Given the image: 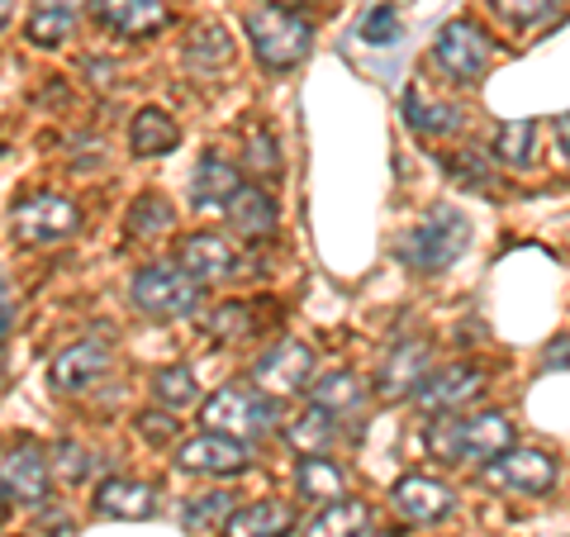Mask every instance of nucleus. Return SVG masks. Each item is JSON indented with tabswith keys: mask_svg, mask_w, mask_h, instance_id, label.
Masks as SVG:
<instances>
[{
	"mask_svg": "<svg viewBox=\"0 0 570 537\" xmlns=\"http://www.w3.org/2000/svg\"><path fill=\"white\" fill-rule=\"evenodd\" d=\"M513 442H519V433H513L509 414H499V409H480V414H461V419L456 414L428 419V452L448 461V467H456V461L485 467V461L504 457Z\"/></svg>",
	"mask_w": 570,
	"mask_h": 537,
	"instance_id": "obj_1",
	"label": "nucleus"
},
{
	"mask_svg": "<svg viewBox=\"0 0 570 537\" xmlns=\"http://www.w3.org/2000/svg\"><path fill=\"white\" fill-rule=\"evenodd\" d=\"M466 243H471V219L456 205H438L400 238V257L414 266V272L433 276V272H448V266L466 253Z\"/></svg>",
	"mask_w": 570,
	"mask_h": 537,
	"instance_id": "obj_2",
	"label": "nucleus"
},
{
	"mask_svg": "<svg viewBox=\"0 0 570 537\" xmlns=\"http://www.w3.org/2000/svg\"><path fill=\"white\" fill-rule=\"evenodd\" d=\"M247 43H253L257 62L266 71H291L309 58L314 48V25L305 14L285 10V6H257L247 14Z\"/></svg>",
	"mask_w": 570,
	"mask_h": 537,
	"instance_id": "obj_3",
	"label": "nucleus"
},
{
	"mask_svg": "<svg viewBox=\"0 0 570 537\" xmlns=\"http://www.w3.org/2000/svg\"><path fill=\"white\" fill-rule=\"evenodd\" d=\"M200 423L209 433L238 438V442H257L266 433H276V400L257 385H224L205 400Z\"/></svg>",
	"mask_w": 570,
	"mask_h": 537,
	"instance_id": "obj_4",
	"label": "nucleus"
},
{
	"mask_svg": "<svg viewBox=\"0 0 570 537\" xmlns=\"http://www.w3.org/2000/svg\"><path fill=\"white\" fill-rule=\"evenodd\" d=\"M129 295H134V310L148 314V319H190V314H200L205 285L195 281L190 272H181V266L153 262V266H142V272L134 276Z\"/></svg>",
	"mask_w": 570,
	"mask_h": 537,
	"instance_id": "obj_5",
	"label": "nucleus"
},
{
	"mask_svg": "<svg viewBox=\"0 0 570 537\" xmlns=\"http://www.w3.org/2000/svg\"><path fill=\"white\" fill-rule=\"evenodd\" d=\"M10 228H14V238L29 247H52V243H67L81 228V209H77V201H67L58 191H33L14 205Z\"/></svg>",
	"mask_w": 570,
	"mask_h": 537,
	"instance_id": "obj_6",
	"label": "nucleus"
},
{
	"mask_svg": "<svg viewBox=\"0 0 570 537\" xmlns=\"http://www.w3.org/2000/svg\"><path fill=\"white\" fill-rule=\"evenodd\" d=\"M480 480H485L494 495H547L557 486V457L513 442L504 457H494L480 467Z\"/></svg>",
	"mask_w": 570,
	"mask_h": 537,
	"instance_id": "obj_7",
	"label": "nucleus"
},
{
	"mask_svg": "<svg viewBox=\"0 0 570 537\" xmlns=\"http://www.w3.org/2000/svg\"><path fill=\"white\" fill-rule=\"evenodd\" d=\"M433 58L452 81H480L485 77V67H490V58H494V43L475 20H448L438 29Z\"/></svg>",
	"mask_w": 570,
	"mask_h": 537,
	"instance_id": "obj_8",
	"label": "nucleus"
},
{
	"mask_svg": "<svg viewBox=\"0 0 570 537\" xmlns=\"http://www.w3.org/2000/svg\"><path fill=\"white\" fill-rule=\"evenodd\" d=\"M253 385L266 390L272 400H291V396H305L314 385V352L305 343H295V338H285V343H272L257 367H253Z\"/></svg>",
	"mask_w": 570,
	"mask_h": 537,
	"instance_id": "obj_9",
	"label": "nucleus"
},
{
	"mask_svg": "<svg viewBox=\"0 0 570 537\" xmlns=\"http://www.w3.org/2000/svg\"><path fill=\"white\" fill-rule=\"evenodd\" d=\"M433 348L423 343V338H404V343H395L385 352V362L376 371V396L385 404H395V400H414L423 381L433 375Z\"/></svg>",
	"mask_w": 570,
	"mask_h": 537,
	"instance_id": "obj_10",
	"label": "nucleus"
},
{
	"mask_svg": "<svg viewBox=\"0 0 570 537\" xmlns=\"http://www.w3.org/2000/svg\"><path fill=\"white\" fill-rule=\"evenodd\" d=\"M253 467V457H247V442L238 438H224V433H195L176 447V471L186 476H238Z\"/></svg>",
	"mask_w": 570,
	"mask_h": 537,
	"instance_id": "obj_11",
	"label": "nucleus"
},
{
	"mask_svg": "<svg viewBox=\"0 0 570 537\" xmlns=\"http://www.w3.org/2000/svg\"><path fill=\"white\" fill-rule=\"evenodd\" d=\"M480 390H485V371L471 367V362H448V367H433V375L423 381L419 390V404L428 414H456V409H466Z\"/></svg>",
	"mask_w": 570,
	"mask_h": 537,
	"instance_id": "obj_12",
	"label": "nucleus"
},
{
	"mask_svg": "<svg viewBox=\"0 0 570 537\" xmlns=\"http://www.w3.org/2000/svg\"><path fill=\"white\" fill-rule=\"evenodd\" d=\"M0 480H6L10 499H20V505H43L48 486H52V467H48L43 447L33 438H20L6 457H0Z\"/></svg>",
	"mask_w": 570,
	"mask_h": 537,
	"instance_id": "obj_13",
	"label": "nucleus"
},
{
	"mask_svg": "<svg viewBox=\"0 0 570 537\" xmlns=\"http://www.w3.org/2000/svg\"><path fill=\"white\" fill-rule=\"evenodd\" d=\"M105 371H110V343H100V338H81V343H71V348H62L58 357H52L48 381H52L58 396H77V390L96 385Z\"/></svg>",
	"mask_w": 570,
	"mask_h": 537,
	"instance_id": "obj_14",
	"label": "nucleus"
},
{
	"mask_svg": "<svg viewBox=\"0 0 570 537\" xmlns=\"http://www.w3.org/2000/svg\"><path fill=\"white\" fill-rule=\"evenodd\" d=\"M390 505H395L400 518H409V524H442V518L456 509V495L448 480H438V476H404V480H395V490H390Z\"/></svg>",
	"mask_w": 570,
	"mask_h": 537,
	"instance_id": "obj_15",
	"label": "nucleus"
},
{
	"mask_svg": "<svg viewBox=\"0 0 570 537\" xmlns=\"http://www.w3.org/2000/svg\"><path fill=\"white\" fill-rule=\"evenodd\" d=\"M176 266L181 272H190L200 285H214V281H228V276H238V253L228 247L224 234H190L181 238V247H176Z\"/></svg>",
	"mask_w": 570,
	"mask_h": 537,
	"instance_id": "obj_16",
	"label": "nucleus"
},
{
	"mask_svg": "<svg viewBox=\"0 0 570 537\" xmlns=\"http://www.w3.org/2000/svg\"><path fill=\"white\" fill-rule=\"evenodd\" d=\"M91 509L100 518H124V524H142V518L157 514V495L148 480H134V476H105L96 495H91Z\"/></svg>",
	"mask_w": 570,
	"mask_h": 537,
	"instance_id": "obj_17",
	"label": "nucleus"
},
{
	"mask_svg": "<svg viewBox=\"0 0 570 537\" xmlns=\"http://www.w3.org/2000/svg\"><path fill=\"white\" fill-rule=\"evenodd\" d=\"M96 14L124 39H153L171 25V10L167 0H91Z\"/></svg>",
	"mask_w": 570,
	"mask_h": 537,
	"instance_id": "obj_18",
	"label": "nucleus"
},
{
	"mask_svg": "<svg viewBox=\"0 0 570 537\" xmlns=\"http://www.w3.org/2000/svg\"><path fill=\"white\" fill-rule=\"evenodd\" d=\"M228 228H234L238 238H247V243H266L276 234V224H281V209H276V201H272V191H262V186H238V195L228 201Z\"/></svg>",
	"mask_w": 570,
	"mask_h": 537,
	"instance_id": "obj_19",
	"label": "nucleus"
},
{
	"mask_svg": "<svg viewBox=\"0 0 570 537\" xmlns=\"http://www.w3.org/2000/svg\"><path fill=\"white\" fill-rule=\"evenodd\" d=\"M243 172L219 153H205L190 172V205L195 209H228V201L238 195Z\"/></svg>",
	"mask_w": 570,
	"mask_h": 537,
	"instance_id": "obj_20",
	"label": "nucleus"
},
{
	"mask_svg": "<svg viewBox=\"0 0 570 537\" xmlns=\"http://www.w3.org/2000/svg\"><path fill=\"white\" fill-rule=\"evenodd\" d=\"M295 533V505L285 499H257L247 509H234L224 524V537H291Z\"/></svg>",
	"mask_w": 570,
	"mask_h": 537,
	"instance_id": "obj_21",
	"label": "nucleus"
},
{
	"mask_svg": "<svg viewBox=\"0 0 570 537\" xmlns=\"http://www.w3.org/2000/svg\"><path fill=\"white\" fill-rule=\"evenodd\" d=\"M81 10H86V0H39L29 14V43L33 48H62L71 33H77V20H81Z\"/></svg>",
	"mask_w": 570,
	"mask_h": 537,
	"instance_id": "obj_22",
	"label": "nucleus"
},
{
	"mask_svg": "<svg viewBox=\"0 0 570 537\" xmlns=\"http://www.w3.org/2000/svg\"><path fill=\"white\" fill-rule=\"evenodd\" d=\"M176 143H181V124H176V115L157 110V105L134 115V124H129V153L134 157H163V153L176 148Z\"/></svg>",
	"mask_w": 570,
	"mask_h": 537,
	"instance_id": "obj_23",
	"label": "nucleus"
},
{
	"mask_svg": "<svg viewBox=\"0 0 570 537\" xmlns=\"http://www.w3.org/2000/svg\"><path fill=\"white\" fill-rule=\"evenodd\" d=\"M337 414H328L324 404H309L299 419H291V428H285V442L295 447L299 457H328V447L337 442Z\"/></svg>",
	"mask_w": 570,
	"mask_h": 537,
	"instance_id": "obj_24",
	"label": "nucleus"
},
{
	"mask_svg": "<svg viewBox=\"0 0 570 537\" xmlns=\"http://www.w3.org/2000/svg\"><path fill=\"white\" fill-rule=\"evenodd\" d=\"M234 62V39L224 33V25H200L186 39V67L195 77H219Z\"/></svg>",
	"mask_w": 570,
	"mask_h": 537,
	"instance_id": "obj_25",
	"label": "nucleus"
},
{
	"mask_svg": "<svg viewBox=\"0 0 570 537\" xmlns=\"http://www.w3.org/2000/svg\"><path fill=\"white\" fill-rule=\"evenodd\" d=\"M366 524H371L366 499H328L305 524V537H362Z\"/></svg>",
	"mask_w": 570,
	"mask_h": 537,
	"instance_id": "obj_26",
	"label": "nucleus"
},
{
	"mask_svg": "<svg viewBox=\"0 0 570 537\" xmlns=\"http://www.w3.org/2000/svg\"><path fill=\"white\" fill-rule=\"evenodd\" d=\"M404 119H409V129L423 134V138H448L461 124L452 105L448 100H428L423 86H409L404 91Z\"/></svg>",
	"mask_w": 570,
	"mask_h": 537,
	"instance_id": "obj_27",
	"label": "nucleus"
},
{
	"mask_svg": "<svg viewBox=\"0 0 570 537\" xmlns=\"http://www.w3.org/2000/svg\"><path fill=\"white\" fill-rule=\"evenodd\" d=\"M124 228H129V238H163L176 228V209L163 191H142L124 214Z\"/></svg>",
	"mask_w": 570,
	"mask_h": 537,
	"instance_id": "obj_28",
	"label": "nucleus"
},
{
	"mask_svg": "<svg viewBox=\"0 0 570 537\" xmlns=\"http://www.w3.org/2000/svg\"><path fill=\"white\" fill-rule=\"evenodd\" d=\"M295 495L309 499V505L343 499V471H337L328 457H299V467H295Z\"/></svg>",
	"mask_w": 570,
	"mask_h": 537,
	"instance_id": "obj_29",
	"label": "nucleus"
},
{
	"mask_svg": "<svg viewBox=\"0 0 570 537\" xmlns=\"http://www.w3.org/2000/svg\"><path fill=\"white\" fill-rule=\"evenodd\" d=\"M309 396H314V404H324L328 414H352V409H362V400H366V381L356 371H328L324 381H314L309 385Z\"/></svg>",
	"mask_w": 570,
	"mask_h": 537,
	"instance_id": "obj_30",
	"label": "nucleus"
},
{
	"mask_svg": "<svg viewBox=\"0 0 570 537\" xmlns=\"http://www.w3.org/2000/svg\"><path fill=\"white\" fill-rule=\"evenodd\" d=\"M532 153H538V124H532V119L499 124V134H494V163L523 172L532 163Z\"/></svg>",
	"mask_w": 570,
	"mask_h": 537,
	"instance_id": "obj_31",
	"label": "nucleus"
},
{
	"mask_svg": "<svg viewBox=\"0 0 570 537\" xmlns=\"http://www.w3.org/2000/svg\"><path fill=\"white\" fill-rule=\"evenodd\" d=\"M234 490H209V495H190L186 509H181V524L186 533H214L228 524V514H234Z\"/></svg>",
	"mask_w": 570,
	"mask_h": 537,
	"instance_id": "obj_32",
	"label": "nucleus"
},
{
	"mask_svg": "<svg viewBox=\"0 0 570 537\" xmlns=\"http://www.w3.org/2000/svg\"><path fill=\"white\" fill-rule=\"evenodd\" d=\"M253 329H257L253 324V304H243V300H228L205 319V333L219 338V343H243Z\"/></svg>",
	"mask_w": 570,
	"mask_h": 537,
	"instance_id": "obj_33",
	"label": "nucleus"
},
{
	"mask_svg": "<svg viewBox=\"0 0 570 537\" xmlns=\"http://www.w3.org/2000/svg\"><path fill=\"white\" fill-rule=\"evenodd\" d=\"M195 396H200V390H195V375H190V367H163L153 375V400L163 404V409H186Z\"/></svg>",
	"mask_w": 570,
	"mask_h": 537,
	"instance_id": "obj_34",
	"label": "nucleus"
},
{
	"mask_svg": "<svg viewBox=\"0 0 570 537\" xmlns=\"http://www.w3.org/2000/svg\"><path fill=\"white\" fill-rule=\"evenodd\" d=\"M400 6H376V10H366L362 14V25H356V39L371 43V48H385V43H395L400 39Z\"/></svg>",
	"mask_w": 570,
	"mask_h": 537,
	"instance_id": "obj_35",
	"label": "nucleus"
},
{
	"mask_svg": "<svg viewBox=\"0 0 570 537\" xmlns=\"http://www.w3.org/2000/svg\"><path fill=\"white\" fill-rule=\"evenodd\" d=\"M243 163H247V172H257V176H266V182H276L281 176V148H276V138L266 134V129H253L247 134V143H243Z\"/></svg>",
	"mask_w": 570,
	"mask_h": 537,
	"instance_id": "obj_36",
	"label": "nucleus"
},
{
	"mask_svg": "<svg viewBox=\"0 0 570 537\" xmlns=\"http://www.w3.org/2000/svg\"><path fill=\"white\" fill-rule=\"evenodd\" d=\"M448 172H452V182H461V186H480V191H494V172H490V163L485 157H475V153H456L452 163H448Z\"/></svg>",
	"mask_w": 570,
	"mask_h": 537,
	"instance_id": "obj_37",
	"label": "nucleus"
},
{
	"mask_svg": "<svg viewBox=\"0 0 570 537\" xmlns=\"http://www.w3.org/2000/svg\"><path fill=\"white\" fill-rule=\"evenodd\" d=\"M58 461V476L62 480H86V471H91V457H86V447H77V442H58V452H52Z\"/></svg>",
	"mask_w": 570,
	"mask_h": 537,
	"instance_id": "obj_38",
	"label": "nucleus"
},
{
	"mask_svg": "<svg viewBox=\"0 0 570 537\" xmlns=\"http://www.w3.org/2000/svg\"><path fill=\"white\" fill-rule=\"evenodd\" d=\"M138 428H142V438H148V442L167 447V442L176 438V428H181V423L171 419V409H148V414H138Z\"/></svg>",
	"mask_w": 570,
	"mask_h": 537,
	"instance_id": "obj_39",
	"label": "nucleus"
},
{
	"mask_svg": "<svg viewBox=\"0 0 570 537\" xmlns=\"http://www.w3.org/2000/svg\"><path fill=\"white\" fill-rule=\"evenodd\" d=\"M494 10L504 14V20H513V25H532V20H542V14L551 10V0H494Z\"/></svg>",
	"mask_w": 570,
	"mask_h": 537,
	"instance_id": "obj_40",
	"label": "nucleus"
},
{
	"mask_svg": "<svg viewBox=\"0 0 570 537\" xmlns=\"http://www.w3.org/2000/svg\"><path fill=\"white\" fill-rule=\"evenodd\" d=\"M542 367H570V338H557V348L542 352Z\"/></svg>",
	"mask_w": 570,
	"mask_h": 537,
	"instance_id": "obj_41",
	"label": "nucleus"
},
{
	"mask_svg": "<svg viewBox=\"0 0 570 537\" xmlns=\"http://www.w3.org/2000/svg\"><path fill=\"white\" fill-rule=\"evenodd\" d=\"M551 134H557V148H561V157L570 163V115H557V124H551Z\"/></svg>",
	"mask_w": 570,
	"mask_h": 537,
	"instance_id": "obj_42",
	"label": "nucleus"
},
{
	"mask_svg": "<svg viewBox=\"0 0 570 537\" xmlns=\"http://www.w3.org/2000/svg\"><path fill=\"white\" fill-rule=\"evenodd\" d=\"M6 333H10V310H6V300H0V343H6Z\"/></svg>",
	"mask_w": 570,
	"mask_h": 537,
	"instance_id": "obj_43",
	"label": "nucleus"
},
{
	"mask_svg": "<svg viewBox=\"0 0 570 537\" xmlns=\"http://www.w3.org/2000/svg\"><path fill=\"white\" fill-rule=\"evenodd\" d=\"M10 14H14V0H0V29L10 25Z\"/></svg>",
	"mask_w": 570,
	"mask_h": 537,
	"instance_id": "obj_44",
	"label": "nucleus"
},
{
	"mask_svg": "<svg viewBox=\"0 0 570 537\" xmlns=\"http://www.w3.org/2000/svg\"><path fill=\"white\" fill-rule=\"evenodd\" d=\"M266 6H285V10H295V6H314V0H266Z\"/></svg>",
	"mask_w": 570,
	"mask_h": 537,
	"instance_id": "obj_45",
	"label": "nucleus"
},
{
	"mask_svg": "<svg viewBox=\"0 0 570 537\" xmlns=\"http://www.w3.org/2000/svg\"><path fill=\"white\" fill-rule=\"evenodd\" d=\"M6 505H10V490H6V480H0V518H6Z\"/></svg>",
	"mask_w": 570,
	"mask_h": 537,
	"instance_id": "obj_46",
	"label": "nucleus"
},
{
	"mask_svg": "<svg viewBox=\"0 0 570 537\" xmlns=\"http://www.w3.org/2000/svg\"><path fill=\"white\" fill-rule=\"evenodd\" d=\"M362 537H400V533H390V528H381V533H362Z\"/></svg>",
	"mask_w": 570,
	"mask_h": 537,
	"instance_id": "obj_47",
	"label": "nucleus"
}]
</instances>
